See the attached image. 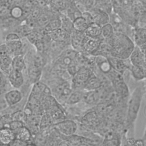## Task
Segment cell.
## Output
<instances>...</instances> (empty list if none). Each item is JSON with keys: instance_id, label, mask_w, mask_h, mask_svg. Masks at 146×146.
I'll return each mask as SVG.
<instances>
[{"instance_id": "cell-1", "label": "cell", "mask_w": 146, "mask_h": 146, "mask_svg": "<svg viewBox=\"0 0 146 146\" xmlns=\"http://www.w3.org/2000/svg\"><path fill=\"white\" fill-rule=\"evenodd\" d=\"M105 41L111 47V55L122 60L129 58L135 46L134 42L120 32H115L111 38Z\"/></svg>"}, {"instance_id": "cell-2", "label": "cell", "mask_w": 146, "mask_h": 146, "mask_svg": "<svg viewBox=\"0 0 146 146\" xmlns=\"http://www.w3.org/2000/svg\"><path fill=\"white\" fill-rule=\"evenodd\" d=\"M143 90L141 87H137L132 91L128 102L127 124L131 128L133 127L137 119L142 102Z\"/></svg>"}, {"instance_id": "cell-3", "label": "cell", "mask_w": 146, "mask_h": 146, "mask_svg": "<svg viewBox=\"0 0 146 146\" xmlns=\"http://www.w3.org/2000/svg\"><path fill=\"white\" fill-rule=\"evenodd\" d=\"M4 42L10 48L13 56L23 55L22 54L24 48V43L21 37L15 32L7 33L5 36Z\"/></svg>"}, {"instance_id": "cell-4", "label": "cell", "mask_w": 146, "mask_h": 146, "mask_svg": "<svg viewBox=\"0 0 146 146\" xmlns=\"http://www.w3.org/2000/svg\"><path fill=\"white\" fill-rule=\"evenodd\" d=\"M93 72L88 67L82 66L72 78V89L83 88L85 84L90 79Z\"/></svg>"}, {"instance_id": "cell-5", "label": "cell", "mask_w": 146, "mask_h": 146, "mask_svg": "<svg viewBox=\"0 0 146 146\" xmlns=\"http://www.w3.org/2000/svg\"><path fill=\"white\" fill-rule=\"evenodd\" d=\"M72 91V86L68 82L64 81L54 88L52 94L59 102L66 103Z\"/></svg>"}, {"instance_id": "cell-6", "label": "cell", "mask_w": 146, "mask_h": 146, "mask_svg": "<svg viewBox=\"0 0 146 146\" xmlns=\"http://www.w3.org/2000/svg\"><path fill=\"white\" fill-rule=\"evenodd\" d=\"M56 130L62 135L69 136L74 135L78 129V125L72 120H63L56 123L54 125Z\"/></svg>"}, {"instance_id": "cell-7", "label": "cell", "mask_w": 146, "mask_h": 146, "mask_svg": "<svg viewBox=\"0 0 146 146\" xmlns=\"http://www.w3.org/2000/svg\"><path fill=\"white\" fill-rule=\"evenodd\" d=\"M102 39L100 38H94L85 36L82 44V50L88 54L93 55L98 49Z\"/></svg>"}, {"instance_id": "cell-8", "label": "cell", "mask_w": 146, "mask_h": 146, "mask_svg": "<svg viewBox=\"0 0 146 146\" xmlns=\"http://www.w3.org/2000/svg\"><path fill=\"white\" fill-rule=\"evenodd\" d=\"M8 80L11 86L14 88L19 89L23 86L25 83L23 72L12 70L7 75Z\"/></svg>"}, {"instance_id": "cell-9", "label": "cell", "mask_w": 146, "mask_h": 146, "mask_svg": "<svg viewBox=\"0 0 146 146\" xmlns=\"http://www.w3.org/2000/svg\"><path fill=\"white\" fill-rule=\"evenodd\" d=\"M5 99L9 106H13L20 103L23 98L22 92L18 89L14 88L7 91L4 94Z\"/></svg>"}, {"instance_id": "cell-10", "label": "cell", "mask_w": 146, "mask_h": 146, "mask_svg": "<svg viewBox=\"0 0 146 146\" xmlns=\"http://www.w3.org/2000/svg\"><path fill=\"white\" fill-rule=\"evenodd\" d=\"M15 139V133L9 127H0V145H10Z\"/></svg>"}, {"instance_id": "cell-11", "label": "cell", "mask_w": 146, "mask_h": 146, "mask_svg": "<svg viewBox=\"0 0 146 146\" xmlns=\"http://www.w3.org/2000/svg\"><path fill=\"white\" fill-rule=\"evenodd\" d=\"M52 41L70 43V34L63 30L61 27L48 33Z\"/></svg>"}, {"instance_id": "cell-12", "label": "cell", "mask_w": 146, "mask_h": 146, "mask_svg": "<svg viewBox=\"0 0 146 146\" xmlns=\"http://www.w3.org/2000/svg\"><path fill=\"white\" fill-rule=\"evenodd\" d=\"M72 0H50L49 8L54 12L64 13Z\"/></svg>"}, {"instance_id": "cell-13", "label": "cell", "mask_w": 146, "mask_h": 146, "mask_svg": "<svg viewBox=\"0 0 146 146\" xmlns=\"http://www.w3.org/2000/svg\"><path fill=\"white\" fill-rule=\"evenodd\" d=\"M129 60L133 65L143 66L145 63V56L139 46L135 45L134 49L131 52Z\"/></svg>"}, {"instance_id": "cell-14", "label": "cell", "mask_w": 146, "mask_h": 146, "mask_svg": "<svg viewBox=\"0 0 146 146\" xmlns=\"http://www.w3.org/2000/svg\"><path fill=\"white\" fill-rule=\"evenodd\" d=\"M86 35L84 32L76 31L75 30L70 35V44L75 50H82V44Z\"/></svg>"}, {"instance_id": "cell-15", "label": "cell", "mask_w": 146, "mask_h": 146, "mask_svg": "<svg viewBox=\"0 0 146 146\" xmlns=\"http://www.w3.org/2000/svg\"><path fill=\"white\" fill-rule=\"evenodd\" d=\"M27 69V76L30 83H35L38 82L42 75V68L35 65L33 62L30 63Z\"/></svg>"}, {"instance_id": "cell-16", "label": "cell", "mask_w": 146, "mask_h": 146, "mask_svg": "<svg viewBox=\"0 0 146 146\" xmlns=\"http://www.w3.org/2000/svg\"><path fill=\"white\" fill-rule=\"evenodd\" d=\"M81 123L84 125L88 127L96 126L99 124L98 114L95 111H89L82 117Z\"/></svg>"}, {"instance_id": "cell-17", "label": "cell", "mask_w": 146, "mask_h": 146, "mask_svg": "<svg viewBox=\"0 0 146 146\" xmlns=\"http://www.w3.org/2000/svg\"><path fill=\"white\" fill-rule=\"evenodd\" d=\"M30 94L42 97L43 96L51 95V91L46 84L38 81L34 83Z\"/></svg>"}, {"instance_id": "cell-18", "label": "cell", "mask_w": 146, "mask_h": 146, "mask_svg": "<svg viewBox=\"0 0 146 146\" xmlns=\"http://www.w3.org/2000/svg\"><path fill=\"white\" fill-rule=\"evenodd\" d=\"M15 139H19L22 141H24L27 144H30V142H31L33 133L30 130V129L26 125H23L21 128H19L15 132Z\"/></svg>"}, {"instance_id": "cell-19", "label": "cell", "mask_w": 146, "mask_h": 146, "mask_svg": "<svg viewBox=\"0 0 146 146\" xmlns=\"http://www.w3.org/2000/svg\"><path fill=\"white\" fill-rule=\"evenodd\" d=\"M133 78L136 80H142L146 79V70L143 66L131 64L128 66Z\"/></svg>"}, {"instance_id": "cell-20", "label": "cell", "mask_w": 146, "mask_h": 146, "mask_svg": "<svg viewBox=\"0 0 146 146\" xmlns=\"http://www.w3.org/2000/svg\"><path fill=\"white\" fill-rule=\"evenodd\" d=\"M94 13L95 14H92L94 17V22L101 27L107 23H110V18L108 13L106 11L101 10L99 9H97V11H94Z\"/></svg>"}, {"instance_id": "cell-21", "label": "cell", "mask_w": 146, "mask_h": 146, "mask_svg": "<svg viewBox=\"0 0 146 146\" xmlns=\"http://www.w3.org/2000/svg\"><path fill=\"white\" fill-rule=\"evenodd\" d=\"M107 58L112 68L115 70L120 72L121 74H123L125 70L128 67V66L124 63L125 60L120 59L112 55H110Z\"/></svg>"}, {"instance_id": "cell-22", "label": "cell", "mask_w": 146, "mask_h": 146, "mask_svg": "<svg viewBox=\"0 0 146 146\" xmlns=\"http://www.w3.org/2000/svg\"><path fill=\"white\" fill-rule=\"evenodd\" d=\"M95 59L99 70L103 73L108 74L112 69L107 57L102 55H97Z\"/></svg>"}, {"instance_id": "cell-23", "label": "cell", "mask_w": 146, "mask_h": 146, "mask_svg": "<svg viewBox=\"0 0 146 146\" xmlns=\"http://www.w3.org/2000/svg\"><path fill=\"white\" fill-rule=\"evenodd\" d=\"M135 44L140 46L146 43V27H139L136 29L133 34Z\"/></svg>"}, {"instance_id": "cell-24", "label": "cell", "mask_w": 146, "mask_h": 146, "mask_svg": "<svg viewBox=\"0 0 146 146\" xmlns=\"http://www.w3.org/2000/svg\"><path fill=\"white\" fill-rule=\"evenodd\" d=\"M26 66L24 55H17L13 57L12 67L13 70L23 72L26 69Z\"/></svg>"}, {"instance_id": "cell-25", "label": "cell", "mask_w": 146, "mask_h": 146, "mask_svg": "<svg viewBox=\"0 0 146 146\" xmlns=\"http://www.w3.org/2000/svg\"><path fill=\"white\" fill-rule=\"evenodd\" d=\"M64 14L73 21L76 18L82 16V12L78 8L74 0H72Z\"/></svg>"}, {"instance_id": "cell-26", "label": "cell", "mask_w": 146, "mask_h": 146, "mask_svg": "<svg viewBox=\"0 0 146 146\" xmlns=\"http://www.w3.org/2000/svg\"><path fill=\"white\" fill-rule=\"evenodd\" d=\"M84 34L88 36L100 38L102 36V27L95 22H92L88 25L84 31Z\"/></svg>"}, {"instance_id": "cell-27", "label": "cell", "mask_w": 146, "mask_h": 146, "mask_svg": "<svg viewBox=\"0 0 146 146\" xmlns=\"http://www.w3.org/2000/svg\"><path fill=\"white\" fill-rule=\"evenodd\" d=\"M60 18L61 19V28L68 33L69 34L74 31V28L73 26V21L69 18L65 14L59 13Z\"/></svg>"}, {"instance_id": "cell-28", "label": "cell", "mask_w": 146, "mask_h": 146, "mask_svg": "<svg viewBox=\"0 0 146 146\" xmlns=\"http://www.w3.org/2000/svg\"><path fill=\"white\" fill-rule=\"evenodd\" d=\"M101 86L102 83L100 80L93 73L85 84L83 89L85 91L97 90L101 87Z\"/></svg>"}, {"instance_id": "cell-29", "label": "cell", "mask_w": 146, "mask_h": 146, "mask_svg": "<svg viewBox=\"0 0 146 146\" xmlns=\"http://www.w3.org/2000/svg\"><path fill=\"white\" fill-rule=\"evenodd\" d=\"M13 57L11 56H5L0 57V69L7 75L13 70L12 60Z\"/></svg>"}, {"instance_id": "cell-30", "label": "cell", "mask_w": 146, "mask_h": 146, "mask_svg": "<svg viewBox=\"0 0 146 146\" xmlns=\"http://www.w3.org/2000/svg\"><path fill=\"white\" fill-rule=\"evenodd\" d=\"M61 27V19L60 18L59 13H55L49 23L44 27L45 31L50 33L52 31L55 30Z\"/></svg>"}, {"instance_id": "cell-31", "label": "cell", "mask_w": 146, "mask_h": 146, "mask_svg": "<svg viewBox=\"0 0 146 146\" xmlns=\"http://www.w3.org/2000/svg\"><path fill=\"white\" fill-rule=\"evenodd\" d=\"M48 111L53 121H58V122L64 119L65 116L63 110L56 104L51 107Z\"/></svg>"}, {"instance_id": "cell-32", "label": "cell", "mask_w": 146, "mask_h": 146, "mask_svg": "<svg viewBox=\"0 0 146 146\" xmlns=\"http://www.w3.org/2000/svg\"><path fill=\"white\" fill-rule=\"evenodd\" d=\"M84 92H82L80 89H76L75 91H72L66 103L69 105H74L78 103L82 100Z\"/></svg>"}, {"instance_id": "cell-33", "label": "cell", "mask_w": 146, "mask_h": 146, "mask_svg": "<svg viewBox=\"0 0 146 146\" xmlns=\"http://www.w3.org/2000/svg\"><path fill=\"white\" fill-rule=\"evenodd\" d=\"M96 91V90L86 91V92H84L82 100L88 104L96 103L99 100V95Z\"/></svg>"}, {"instance_id": "cell-34", "label": "cell", "mask_w": 146, "mask_h": 146, "mask_svg": "<svg viewBox=\"0 0 146 146\" xmlns=\"http://www.w3.org/2000/svg\"><path fill=\"white\" fill-rule=\"evenodd\" d=\"M73 26L74 30L81 32H84L87 28L88 24L82 15L73 21Z\"/></svg>"}, {"instance_id": "cell-35", "label": "cell", "mask_w": 146, "mask_h": 146, "mask_svg": "<svg viewBox=\"0 0 146 146\" xmlns=\"http://www.w3.org/2000/svg\"><path fill=\"white\" fill-rule=\"evenodd\" d=\"M114 33V27L110 23H107L102 26V36L105 40L111 38Z\"/></svg>"}, {"instance_id": "cell-36", "label": "cell", "mask_w": 146, "mask_h": 146, "mask_svg": "<svg viewBox=\"0 0 146 146\" xmlns=\"http://www.w3.org/2000/svg\"><path fill=\"white\" fill-rule=\"evenodd\" d=\"M53 123V120L51 118L50 113L46 112L43 113L42 116L40 117L39 123L40 130H45Z\"/></svg>"}, {"instance_id": "cell-37", "label": "cell", "mask_w": 146, "mask_h": 146, "mask_svg": "<svg viewBox=\"0 0 146 146\" xmlns=\"http://www.w3.org/2000/svg\"><path fill=\"white\" fill-rule=\"evenodd\" d=\"M11 114L13 118V120L20 121L25 124L26 123L27 118V115L23 110H17Z\"/></svg>"}, {"instance_id": "cell-38", "label": "cell", "mask_w": 146, "mask_h": 146, "mask_svg": "<svg viewBox=\"0 0 146 146\" xmlns=\"http://www.w3.org/2000/svg\"><path fill=\"white\" fill-rule=\"evenodd\" d=\"M118 141H120L119 138H118L117 136L116 135H113V134H108L107 135L103 141V145H120V144L119 143Z\"/></svg>"}, {"instance_id": "cell-39", "label": "cell", "mask_w": 146, "mask_h": 146, "mask_svg": "<svg viewBox=\"0 0 146 146\" xmlns=\"http://www.w3.org/2000/svg\"><path fill=\"white\" fill-rule=\"evenodd\" d=\"M12 120L11 113H2L0 115V127H9Z\"/></svg>"}, {"instance_id": "cell-40", "label": "cell", "mask_w": 146, "mask_h": 146, "mask_svg": "<svg viewBox=\"0 0 146 146\" xmlns=\"http://www.w3.org/2000/svg\"><path fill=\"white\" fill-rule=\"evenodd\" d=\"M5 56H13L10 48L4 42L3 43H0V57Z\"/></svg>"}, {"instance_id": "cell-41", "label": "cell", "mask_w": 146, "mask_h": 146, "mask_svg": "<svg viewBox=\"0 0 146 146\" xmlns=\"http://www.w3.org/2000/svg\"><path fill=\"white\" fill-rule=\"evenodd\" d=\"M10 84L7 75L0 69V88H6Z\"/></svg>"}, {"instance_id": "cell-42", "label": "cell", "mask_w": 146, "mask_h": 146, "mask_svg": "<svg viewBox=\"0 0 146 146\" xmlns=\"http://www.w3.org/2000/svg\"><path fill=\"white\" fill-rule=\"evenodd\" d=\"M23 125H25V124L22 121H17V120H12L9 124V127L14 132H15L18 131L19 128H21Z\"/></svg>"}, {"instance_id": "cell-43", "label": "cell", "mask_w": 146, "mask_h": 146, "mask_svg": "<svg viewBox=\"0 0 146 146\" xmlns=\"http://www.w3.org/2000/svg\"><path fill=\"white\" fill-rule=\"evenodd\" d=\"M82 17L86 19L88 24H90L94 22V17L91 13L89 11H86L82 13Z\"/></svg>"}, {"instance_id": "cell-44", "label": "cell", "mask_w": 146, "mask_h": 146, "mask_svg": "<svg viewBox=\"0 0 146 146\" xmlns=\"http://www.w3.org/2000/svg\"><path fill=\"white\" fill-rule=\"evenodd\" d=\"M9 107L5 99L4 95L0 96V114Z\"/></svg>"}, {"instance_id": "cell-45", "label": "cell", "mask_w": 146, "mask_h": 146, "mask_svg": "<svg viewBox=\"0 0 146 146\" xmlns=\"http://www.w3.org/2000/svg\"><path fill=\"white\" fill-rule=\"evenodd\" d=\"M27 145V144L24 141H22L19 139H15L10 145Z\"/></svg>"}, {"instance_id": "cell-46", "label": "cell", "mask_w": 146, "mask_h": 146, "mask_svg": "<svg viewBox=\"0 0 146 146\" xmlns=\"http://www.w3.org/2000/svg\"><path fill=\"white\" fill-rule=\"evenodd\" d=\"M50 1V0H35V2L41 6H48Z\"/></svg>"}, {"instance_id": "cell-47", "label": "cell", "mask_w": 146, "mask_h": 146, "mask_svg": "<svg viewBox=\"0 0 146 146\" xmlns=\"http://www.w3.org/2000/svg\"><path fill=\"white\" fill-rule=\"evenodd\" d=\"M135 139H134L133 137H128L127 139V145H133L135 141Z\"/></svg>"}, {"instance_id": "cell-48", "label": "cell", "mask_w": 146, "mask_h": 146, "mask_svg": "<svg viewBox=\"0 0 146 146\" xmlns=\"http://www.w3.org/2000/svg\"><path fill=\"white\" fill-rule=\"evenodd\" d=\"M145 141L141 139H137L136 140L134 143L133 145H136V146H143L145 145Z\"/></svg>"}, {"instance_id": "cell-49", "label": "cell", "mask_w": 146, "mask_h": 146, "mask_svg": "<svg viewBox=\"0 0 146 146\" xmlns=\"http://www.w3.org/2000/svg\"><path fill=\"white\" fill-rule=\"evenodd\" d=\"M137 1L139 2V3L146 10V0H138Z\"/></svg>"}, {"instance_id": "cell-50", "label": "cell", "mask_w": 146, "mask_h": 146, "mask_svg": "<svg viewBox=\"0 0 146 146\" xmlns=\"http://www.w3.org/2000/svg\"><path fill=\"white\" fill-rule=\"evenodd\" d=\"M7 91V89L6 88H0V96L4 95Z\"/></svg>"}, {"instance_id": "cell-51", "label": "cell", "mask_w": 146, "mask_h": 146, "mask_svg": "<svg viewBox=\"0 0 146 146\" xmlns=\"http://www.w3.org/2000/svg\"><path fill=\"white\" fill-rule=\"evenodd\" d=\"M142 139L144 141H146V125H145V129H144V133H143V135Z\"/></svg>"}, {"instance_id": "cell-52", "label": "cell", "mask_w": 146, "mask_h": 146, "mask_svg": "<svg viewBox=\"0 0 146 146\" xmlns=\"http://www.w3.org/2000/svg\"><path fill=\"white\" fill-rule=\"evenodd\" d=\"M133 1H138V0H133Z\"/></svg>"}, {"instance_id": "cell-53", "label": "cell", "mask_w": 146, "mask_h": 146, "mask_svg": "<svg viewBox=\"0 0 146 146\" xmlns=\"http://www.w3.org/2000/svg\"><path fill=\"white\" fill-rule=\"evenodd\" d=\"M145 113H146V109H145Z\"/></svg>"}, {"instance_id": "cell-54", "label": "cell", "mask_w": 146, "mask_h": 146, "mask_svg": "<svg viewBox=\"0 0 146 146\" xmlns=\"http://www.w3.org/2000/svg\"><path fill=\"white\" fill-rule=\"evenodd\" d=\"M118 1H119V0H118Z\"/></svg>"}]
</instances>
